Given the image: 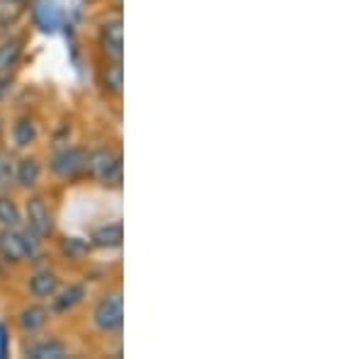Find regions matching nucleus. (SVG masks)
Returning <instances> with one entry per match:
<instances>
[{
	"label": "nucleus",
	"mask_w": 364,
	"mask_h": 359,
	"mask_svg": "<svg viewBox=\"0 0 364 359\" xmlns=\"http://www.w3.org/2000/svg\"><path fill=\"white\" fill-rule=\"evenodd\" d=\"M85 168L102 185H119L122 180V156L112 149H97L87 156Z\"/></svg>",
	"instance_id": "obj_1"
},
{
	"label": "nucleus",
	"mask_w": 364,
	"mask_h": 359,
	"mask_svg": "<svg viewBox=\"0 0 364 359\" xmlns=\"http://www.w3.org/2000/svg\"><path fill=\"white\" fill-rule=\"evenodd\" d=\"M92 321L102 333H117L124 323V301H122V294L112 291L107 296L100 299V304L95 306V314Z\"/></svg>",
	"instance_id": "obj_2"
},
{
	"label": "nucleus",
	"mask_w": 364,
	"mask_h": 359,
	"mask_svg": "<svg viewBox=\"0 0 364 359\" xmlns=\"http://www.w3.org/2000/svg\"><path fill=\"white\" fill-rule=\"evenodd\" d=\"M27 223L29 231L37 233L39 238H44V235L54 231V214H51L49 204L42 197H32L27 202Z\"/></svg>",
	"instance_id": "obj_3"
},
{
	"label": "nucleus",
	"mask_w": 364,
	"mask_h": 359,
	"mask_svg": "<svg viewBox=\"0 0 364 359\" xmlns=\"http://www.w3.org/2000/svg\"><path fill=\"white\" fill-rule=\"evenodd\" d=\"M85 163H87V153L83 149H66L54 156L51 170L56 175H61V178H73L80 170H85Z\"/></svg>",
	"instance_id": "obj_4"
},
{
	"label": "nucleus",
	"mask_w": 364,
	"mask_h": 359,
	"mask_svg": "<svg viewBox=\"0 0 364 359\" xmlns=\"http://www.w3.org/2000/svg\"><path fill=\"white\" fill-rule=\"evenodd\" d=\"M0 257L13 264L25 260L27 257L25 233H20L17 228H3V231H0Z\"/></svg>",
	"instance_id": "obj_5"
},
{
	"label": "nucleus",
	"mask_w": 364,
	"mask_h": 359,
	"mask_svg": "<svg viewBox=\"0 0 364 359\" xmlns=\"http://www.w3.org/2000/svg\"><path fill=\"white\" fill-rule=\"evenodd\" d=\"M100 39H102L105 54L112 56L114 61H122V54H124V27H122L119 17L105 22L102 32H100Z\"/></svg>",
	"instance_id": "obj_6"
},
{
	"label": "nucleus",
	"mask_w": 364,
	"mask_h": 359,
	"mask_svg": "<svg viewBox=\"0 0 364 359\" xmlns=\"http://www.w3.org/2000/svg\"><path fill=\"white\" fill-rule=\"evenodd\" d=\"M58 286H61V282H58V277L54 272H49V269H44V272H37L29 279V291L34 294L37 299H49L54 296L58 291Z\"/></svg>",
	"instance_id": "obj_7"
},
{
	"label": "nucleus",
	"mask_w": 364,
	"mask_h": 359,
	"mask_svg": "<svg viewBox=\"0 0 364 359\" xmlns=\"http://www.w3.org/2000/svg\"><path fill=\"white\" fill-rule=\"evenodd\" d=\"M90 240L97 248H119L122 240H124V231H122L119 223H107V226L95 228Z\"/></svg>",
	"instance_id": "obj_8"
},
{
	"label": "nucleus",
	"mask_w": 364,
	"mask_h": 359,
	"mask_svg": "<svg viewBox=\"0 0 364 359\" xmlns=\"http://www.w3.org/2000/svg\"><path fill=\"white\" fill-rule=\"evenodd\" d=\"M49 321V311L44 306H27L25 311L20 314V328L25 333H37L42 331Z\"/></svg>",
	"instance_id": "obj_9"
},
{
	"label": "nucleus",
	"mask_w": 364,
	"mask_h": 359,
	"mask_svg": "<svg viewBox=\"0 0 364 359\" xmlns=\"http://www.w3.org/2000/svg\"><path fill=\"white\" fill-rule=\"evenodd\" d=\"M39 175H42V166H39L37 158H22V161L15 166V180L20 182L22 187L37 185Z\"/></svg>",
	"instance_id": "obj_10"
},
{
	"label": "nucleus",
	"mask_w": 364,
	"mask_h": 359,
	"mask_svg": "<svg viewBox=\"0 0 364 359\" xmlns=\"http://www.w3.org/2000/svg\"><path fill=\"white\" fill-rule=\"evenodd\" d=\"M85 299V286L83 284H70L68 289H63L54 299V311L56 314H66L73 306H78Z\"/></svg>",
	"instance_id": "obj_11"
},
{
	"label": "nucleus",
	"mask_w": 364,
	"mask_h": 359,
	"mask_svg": "<svg viewBox=\"0 0 364 359\" xmlns=\"http://www.w3.org/2000/svg\"><path fill=\"white\" fill-rule=\"evenodd\" d=\"M27 355L34 359H61L66 357V345L58 340H42V343H34L29 347Z\"/></svg>",
	"instance_id": "obj_12"
},
{
	"label": "nucleus",
	"mask_w": 364,
	"mask_h": 359,
	"mask_svg": "<svg viewBox=\"0 0 364 359\" xmlns=\"http://www.w3.org/2000/svg\"><path fill=\"white\" fill-rule=\"evenodd\" d=\"M22 58V42L20 39H10V42L0 44V73H10Z\"/></svg>",
	"instance_id": "obj_13"
},
{
	"label": "nucleus",
	"mask_w": 364,
	"mask_h": 359,
	"mask_svg": "<svg viewBox=\"0 0 364 359\" xmlns=\"http://www.w3.org/2000/svg\"><path fill=\"white\" fill-rule=\"evenodd\" d=\"M13 139H15V144L20 146V149L29 146L34 139H37V122H34L32 117H20V119L15 122V127H13Z\"/></svg>",
	"instance_id": "obj_14"
},
{
	"label": "nucleus",
	"mask_w": 364,
	"mask_h": 359,
	"mask_svg": "<svg viewBox=\"0 0 364 359\" xmlns=\"http://www.w3.org/2000/svg\"><path fill=\"white\" fill-rule=\"evenodd\" d=\"M22 221V214L17 209V204L10 197H0V223L5 228H17Z\"/></svg>",
	"instance_id": "obj_15"
},
{
	"label": "nucleus",
	"mask_w": 364,
	"mask_h": 359,
	"mask_svg": "<svg viewBox=\"0 0 364 359\" xmlns=\"http://www.w3.org/2000/svg\"><path fill=\"white\" fill-rule=\"evenodd\" d=\"M105 87H109L112 92H122V85H124V68H122V61H112L102 73Z\"/></svg>",
	"instance_id": "obj_16"
},
{
	"label": "nucleus",
	"mask_w": 364,
	"mask_h": 359,
	"mask_svg": "<svg viewBox=\"0 0 364 359\" xmlns=\"http://www.w3.org/2000/svg\"><path fill=\"white\" fill-rule=\"evenodd\" d=\"M15 178V161L8 151H0V187H8Z\"/></svg>",
	"instance_id": "obj_17"
},
{
	"label": "nucleus",
	"mask_w": 364,
	"mask_h": 359,
	"mask_svg": "<svg viewBox=\"0 0 364 359\" xmlns=\"http://www.w3.org/2000/svg\"><path fill=\"white\" fill-rule=\"evenodd\" d=\"M61 248L68 257H83V255H87V250H90V243L83 238H66L61 243Z\"/></svg>",
	"instance_id": "obj_18"
},
{
	"label": "nucleus",
	"mask_w": 364,
	"mask_h": 359,
	"mask_svg": "<svg viewBox=\"0 0 364 359\" xmlns=\"http://www.w3.org/2000/svg\"><path fill=\"white\" fill-rule=\"evenodd\" d=\"M10 90V78H5V75H0V100H3L5 95H8Z\"/></svg>",
	"instance_id": "obj_19"
},
{
	"label": "nucleus",
	"mask_w": 364,
	"mask_h": 359,
	"mask_svg": "<svg viewBox=\"0 0 364 359\" xmlns=\"http://www.w3.org/2000/svg\"><path fill=\"white\" fill-rule=\"evenodd\" d=\"M5 343H8V338H5V328L0 326V357L8 355V347H5Z\"/></svg>",
	"instance_id": "obj_20"
}]
</instances>
